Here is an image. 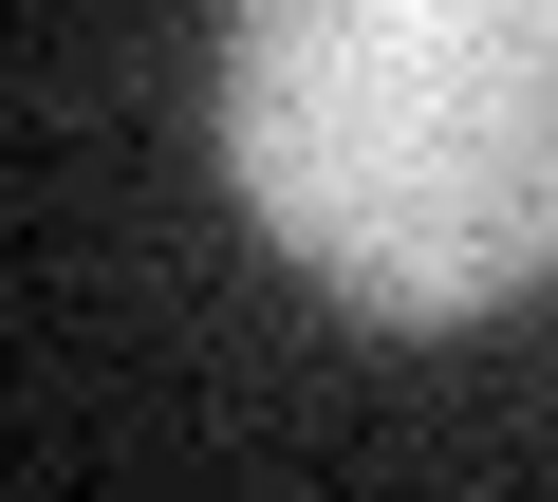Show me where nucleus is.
<instances>
[{"label": "nucleus", "instance_id": "nucleus-1", "mask_svg": "<svg viewBox=\"0 0 558 502\" xmlns=\"http://www.w3.org/2000/svg\"><path fill=\"white\" fill-rule=\"evenodd\" d=\"M223 186L391 335L558 280V0H223Z\"/></svg>", "mask_w": 558, "mask_h": 502}]
</instances>
